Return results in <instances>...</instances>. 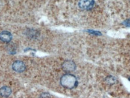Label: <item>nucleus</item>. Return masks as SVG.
Instances as JSON below:
<instances>
[{
    "label": "nucleus",
    "instance_id": "f257e3e1",
    "mask_svg": "<svg viewBox=\"0 0 130 98\" xmlns=\"http://www.w3.org/2000/svg\"><path fill=\"white\" fill-rule=\"evenodd\" d=\"M60 84L63 87L68 89H72L77 86L78 81L76 76L71 73H66L60 78Z\"/></svg>",
    "mask_w": 130,
    "mask_h": 98
},
{
    "label": "nucleus",
    "instance_id": "f03ea898",
    "mask_svg": "<svg viewBox=\"0 0 130 98\" xmlns=\"http://www.w3.org/2000/svg\"><path fill=\"white\" fill-rule=\"evenodd\" d=\"M95 0H79L78 6L82 10H89L94 7Z\"/></svg>",
    "mask_w": 130,
    "mask_h": 98
},
{
    "label": "nucleus",
    "instance_id": "7ed1b4c3",
    "mask_svg": "<svg viewBox=\"0 0 130 98\" xmlns=\"http://www.w3.org/2000/svg\"><path fill=\"white\" fill-rule=\"evenodd\" d=\"M75 63L71 60H66L62 64V69L67 73H71L76 69Z\"/></svg>",
    "mask_w": 130,
    "mask_h": 98
},
{
    "label": "nucleus",
    "instance_id": "20e7f679",
    "mask_svg": "<svg viewBox=\"0 0 130 98\" xmlns=\"http://www.w3.org/2000/svg\"><path fill=\"white\" fill-rule=\"evenodd\" d=\"M12 69L17 72H23L25 70V65L21 61H16L12 65Z\"/></svg>",
    "mask_w": 130,
    "mask_h": 98
},
{
    "label": "nucleus",
    "instance_id": "39448f33",
    "mask_svg": "<svg viewBox=\"0 0 130 98\" xmlns=\"http://www.w3.org/2000/svg\"><path fill=\"white\" fill-rule=\"evenodd\" d=\"M12 35L10 32L7 31H3L0 33V40L3 42L9 43L12 40Z\"/></svg>",
    "mask_w": 130,
    "mask_h": 98
},
{
    "label": "nucleus",
    "instance_id": "423d86ee",
    "mask_svg": "<svg viewBox=\"0 0 130 98\" xmlns=\"http://www.w3.org/2000/svg\"><path fill=\"white\" fill-rule=\"evenodd\" d=\"M12 94V89L9 87L4 86L0 88V96L3 97H8Z\"/></svg>",
    "mask_w": 130,
    "mask_h": 98
},
{
    "label": "nucleus",
    "instance_id": "0eeeda50",
    "mask_svg": "<svg viewBox=\"0 0 130 98\" xmlns=\"http://www.w3.org/2000/svg\"><path fill=\"white\" fill-rule=\"evenodd\" d=\"M117 78L111 75L108 76L107 77L105 78V82L107 84H109V85H113V84H116V82H117Z\"/></svg>",
    "mask_w": 130,
    "mask_h": 98
},
{
    "label": "nucleus",
    "instance_id": "6e6552de",
    "mask_svg": "<svg viewBox=\"0 0 130 98\" xmlns=\"http://www.w3.org/2000/svg\"><path fill=\"white\" fill-rule=\"evenodd\" d=\"M87 32H88L89 33L91 34L95 35V36H101L102 34L99 31H95V30H88Z\"/></svg>",
    "mask_w": 130,
    "mask_h": 98
},
{
    "label": "nucleus",
    "instance_id": "1a4fd4ad",
    "mask_svg": "<svg viewBox=\"0 0 130 98\" xmlns=\"http://www.w3.org/2000/svg\"><path fill=\"white\" fill-rule=\"evenodd\" d=\"M39 98H51V94L49 93H42L39 96Z\"/></svg>",
    "mask_w": 130,
    "mask_h": 98
},
{
    "label": "nucleus",
    "instance_id": "9d476101",
    "mask_svg": "<svg viewBox=\"0 0 130 98\" xmlns=\"http://www.w3.org/2000/svg\"><path fill=\"white\" fill-rule=\"evenodd\" d=\"M122 24H123L125 26H126V27H130V18L128 19L125 20L124 22H123Z\"/></svg>",
    "mask_w": 130,
    "mask_h": 98
}]
</instances>
